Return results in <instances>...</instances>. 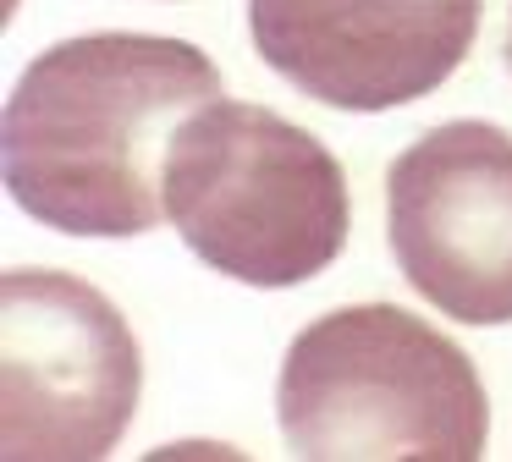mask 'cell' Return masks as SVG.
<instances>
[{"instance_id": "6da1fadb", "label": "cell", "mask_w": 512, "mask_h": 462, "mask_svg": "<svg viewBox=\"0 0 512 462\" xmlns=\"http://www.w3.org/2000/svg\"><path fill=\"white\" fill-rule=\"evenodd\" d=\"M221 99L215 61L160 33H78L23 66L0 116V171L28 220L138 237L166 215L171 132Z\"/></svg>"}, {"instance_id": "7a4b0ae2", "label": "cell", "mask_w": 512, "mask_h": 462, "mask_svg": "<svg viewBox=\"0 0 512 462\" xmlns=\"http://www.w3.org/2000/svg\"><path fill=\"white\" fill-rule=\"evenodd\" d=\"M276 418L292 457L474 462L490 440L468 352L397 303L314 319L281 358Z\"/></svg>"}, {"instance_id": "3957f363", "label": "cell", "mask_w": 512, "mask_h": 462, "mask_svg": "<svg viewBox=\"0 0 512 462\" xmlns=\"http://www.w3.org/2000/svg\"><path fill=\"white\" fill-rule=\"evenodd\" d=\"M166 215L193 259L243 286H303L347 248V176L309 127L210 99L166 149Z\"/></svg>"}, {"instance_id": "277c9868", "label": "cell", "mask_w": 512, "mask_h": 462, "mask_svg": "<svg viewBox=\"0 0 512 462\" xmlns=\"http://www.w3.org/2000/svg\"><path fill=\"white\" fill-rule=\"evenodd\" d=\"M144 385L116 303L61 270L0 275V451L94 462L127 435Z\"/></svg>"}, {"instance_id": "5b68a950", "label": "cell", "mask_w": 512, "mask_h": 462, "mask_svg": "<svg viewBox=\"0 0 512 462\" xmlns=\"http://www.w3.org/2000/svg\"><path fill=\"white\" fill-rule=\"evenodd\" d=\"M402 281L457 325H512V132L441 121L386 171Z\"/></svg>"}, {"instance_id": "8992f818", "label": "cell", "mask_w": 512, "mask_h": 462, "mask_svg": "<svg viewBox=\"0 0 512 462\" xmlns=\"http://www.w3.org/2000/svg\"><path fill=\"white\" fill-rule=\"evenodd\" d=\"M485 0H248L259 61L331 110H397L463 66Z\"/></svg>"}, {"instance_id": "52a82bcc", "label": "cell", "mask_w": 512, "mask_h": 462, "mask_svg": "<svg viewBox=\"0 0 512 462\" xmlns=\"http://www.w3.org/2000/svg\"><path fill=\"white\" fill-rule=\"evenodd\" d=\"M507 66H512V22H507Z\"/></svg>"}]
</instances>
